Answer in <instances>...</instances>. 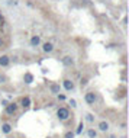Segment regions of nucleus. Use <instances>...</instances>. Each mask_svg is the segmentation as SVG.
Returning a JSON list of instances; mask_svg holds the SVG:
<instances>
[{
    "mask_svg": "<svg viewBox=\"0 0 129 138\" xmlns=\"http://www.w3.org/2000/svg\"><path fill=\"white\" fill-rule=\"evenodd\" d=\"M39 44H41V38L39 36H32L30 38V45L32 47H38Z\"/></svg>",
    "mask_w": 129,
    "mask_h": 138,
    "instance_id": "obj_8",
    "label": "nucleus"
},
{
    "mask_svg": "<svg viewBox=\"0 0 129 138\" xmlns=\"http://www.w3.org/2000/svg\"><path fill=\"white\" fill-rule=\"evenodd\" d=\"M64 138H74V132H67L64 135Z\"/></svg>",
    "mask_w": 129,
    "mask_h": 138,
    "instance_id": "obj_16",
    "label": "nucleus"
},
{
    "mask_svg": "<svg viewBox=\"0 0 129 138\" xmlns=\"http://www.w3.org/2000/svg\"><path fill=\"white\" fill-rule=\"evenodd\" d=\"M87 135H88V138H96L97 137V132L94 131L93 128H90V129L87 131Z\"/></svg>",
    "mask_w": 129,
    "mask_h": 138,
    "instance_id": "obj_12",
    "label": "nucleus"
},
{
    "mask_svg": "<svg viewBox=\"0 0 129 138\" xmlns=\"http://www.w3.org/2000/svg\"><path fill=\"white\" fill-rule=\"evenodd\" d=\"M9 63H10V58L7 57V55H2V57H0V65H2V67H7Z\"/></svg>",
    "mask_w": 129,
    "mask_h": 138,
    "instance_id": "obj_5",
    "label": "nucleus"
},
{
    "mask_svg": "<svg viewBox=\"0 0 129 138\" xmlns=\"http://www.w3.org/2000/svg\"><path fill=\"white\" fill-rule=\"evenodd\" d=\"M93 119H94L93 115H90V113H88V115H87V121H88V122H93Z\"/></svg>",
    "mask_w": 129,
    "mask_h": 138,
    "instance_id": "obj_18",
    "label": "nucleus"
},
{
    "mask_svg": "<svg viewBox=\"0 0 129 138\" xmlns=\"http://www.w3.org/2000/svg\"><path fill=\"white\" fill-rule=\"evenodd\" d=\"M83 128H84V125H83V122H80V124H78V128H77V131H76V134H81Z\"/></svg>",
    "mask_w": 129,
    "mask_h": 138,
    "instance_id": "obj_15",
    "label": "nucleus"
},
{
    "mask_svg": "<svg viewBox=\"0 0 129 138\" xmlns=\"http://www.w3.org/2000/svg\"><path fill=\"white\" fill-rule=\"evenodd\" d=\"M70 105L73 106V108H76V106H77V102L74 100V99H71V100H70Z\"/></svg>",
    "mask_w": 129,
    "mask_h": 138,
    "instance_id": "obj_17",
    "label": "nucleus"
},
{
    "mask_svg": "<svg viewBox=\"0 0 129 138\" xmlns=\"http://www.w3.org/2000/svg\"><path fill=\"white\" fill-rule=\"evenodd\" d=\"M2 131H3L5 134H9L10 131H12V127H10L9 124H3V125H2Z\"/></svg>",
    "mask_w": 129,
    "mask_h": 138,
    "instance_id": "obj_11",
    "label": "nucleus"
},
{
    "mask_svg": "<svg viewBox=\"0 0 129 138\" xmlns=\"http://www.w3.org/2000/svg\"><path fill=\"white\" fill-rule=\"evenodd\" d=\"M42 50H44L45 52H51L54 50V45L51 44V42H45V44L42 45Z\"/></svg>",
    "mask_w": 129,
    "mask_h": 138,
    "instance_id": "obj_7",
    "label": "nucleus"
},
{
    "mask_svg": "<svg viewBox=\"0 0 129 138\" xmlns=\"http://www.w3.org/2000/svg\"><path fill=\"white\" fill-rule=\"evenodd\" d=\"M29 105H30V99L29 98H23L22 99V106H23V108H28Z\"/></svg>",
    "mask_w": 129,
    "mask_h": 138,
    "instance_id": "obj_13",
    "label": "nucleus"
},
{
    "mask_svg": "<svg viewBox=\"0 0 129 138\" xmlns=\"http://www.w3.org/2000/svg\"><path fill=\"white\" fill-rule=\"evenodd\" d=\"M16 110H18V105L16 103H10L6 106V113L9 115H13V113H16Z\"/></svg>",
    "mask_w": 129,
    "mask_h": 138,
    "instance_id": "obj_3",
    "label": "nucleus"
},
{
    "mask_svg": "<svg viewBox=\"0 0 129 138\" xmlns=\"http://www.w3.org/2000/svg\"><path fill=\"white\" fill-rule=\"evenodd\" d=\"M62 64H64V65H67V67H70V65H73V64H74V60H73L70 55H67V57L62 58Z\"/></svg>",
    "mask_w": 129,
    "mask_h": 138,
    "instance_id": "obj_6",
    "label": "nucleus"
},
{
    "mask_svg": "<svg viewBox=\"0 0 129 138\" xmlns=\"http://www.w3.org/2000/svg\"><path fill=\"white\" fill-rule=\"evenodd\" d=\"M49 90H51V93H54V95H57V93H59V84H49Z\"/></svg>",
    "mask_w": 129,
    "mask_h": 138,
    "instance_id": "obj_9",
    "label": "nucleus"
},
{
    "mask_svg": "<svg viewBox=\"0 0 129 138\" xmlns=\"http://www.w3.org/2000/svg\"><path fill=\"white\" fill-rule=\"evenodd\" d=\"M3 22V16H2V13H0V23Z\"/></svg>",
    "mask_w": 129,
    "mask_h": 138,
    "instance_id": "obj_21",
    "label": "nucleus"
},
{
    "mask_svg": "<svg viewBox=\"0 0 129 138\" xmlns=\"http://www.w3.org/2000/svg\"><path fill=\"white\" fill-rule=\"evenodd\" d=\"M84 100H86L88 105H94V102H96V93H94V92H88V93H86V96H84Z\"/></svg>",
    "mask_w": 129,
    "mask_h": 138,
    "instance_id": "obj_2",
    "label": "nucleus"
},
{
    "mask_svg": "<svg viewBox=\"0 0 129 138\" xmlns=\"http://www.w3.org/2000/svg\"><path fill=\"white\" fill-rule=\"evenodd\" d=\"M58 98H59V100H64V99H65V96H64V95H59Z\"/></svg>",
    "mask_w": 129,
    "mask_h": 138,
    "instance_id": "obj_20",
    "label": "nucleus"
},
{
    "mask_svg": "<svg viewBox=\"0 0 129 138\" xmlns=\"http://www.w3.org/2000/svg\"><path fill=\"white\" fill-rule=\"evenodd\" d=\"M62 84H64V89H65V90H68V92L74 89V83H73V81H71V80H68V79H65V80H64V83H62Z\"/></svg>",
    "mask_w": 129,
    "mask_h": 138,
    "instance_id": "obj_4",
    "label": "nucleus"
},
{
    "mask_svg": "<svg viewBox=\"0 0 129 138\" xmlns=\"http://www.w3.org/2000/svg\"><path fill=\"white\" fill-rule=\"evenodd\" d=\"M32 80H34L32 74H30V73H26V74H25V81H26V83H32Z\"/></svg>",
    "mask_w": 129,
    "mask_h": 138,
    "instance_id": "obj_14",
    "label": "nucleus"
},
{
    "mask_svg": "<svg viewBox=\"0 0 129 138\" xmlns=\"http://www.w3.org/2000/svg\"><path fill=\"white\" fill-rule=\"evenodd\" d=\"M6 81V77H3V76H0V83H5Z\"/></svg>",
    "mask_w": 129,
    "mask_h": 138,
    "instance_id": "obj_19",
    "label": "nucleus"
},
{
    "mask_svg": "<svg viewBox=\"0 0 129 138\" xmlns=\"http://www.w3.org/2000/svg\"><path fill=\"white\" fill-rule=\"evenodd\" d=\"M57 116H58L59 121H67L70 118V110L67 109V108H59L57 110Z\"/></svg>",
    "mask_w": 129,
    "mask_h": 138,
    "instance_id": "obj_1",
    "label": "nucleus"
},
{
    "mask_svg": "<svg viewBox=\"0 0 129 138\" xmlns=\"http://www.w3.org/2000/svg\"><path fill=\"white\" fill-rule=\"evenodd\" d=\"M99 129H100V131H103V132H105V131H107V129H109V124H107L106 121H102L99 124Z\"/></svg>",
    "mask_w": 129,
    "mask_h": 138,
    "instance_id": "obj_10",
    "label": "nucleus"
}]
</instances>
